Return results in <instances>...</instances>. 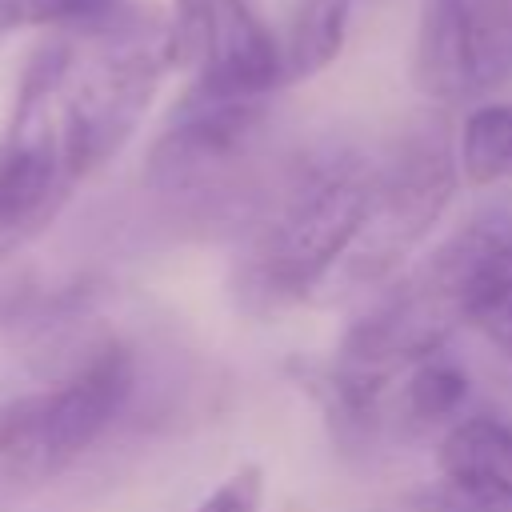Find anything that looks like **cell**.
Listing matches in <instances>:
<instances>
[{"instance_id":"obj_1","label":"cell","mask_w":512,"mask_h":512,"mask_svg":"<svg viewBox=\"0 0 512 512\" xmlns=\"http://www.w3.org/2000/svg\"><path fill=\"white\" fill-rule=\"evenodd\" d=\"M372 180L376 168L356 156H324L300 168L252 240V292L276 304L320 288L364 228Z\"/></svg>"},{"instance_id":"obj_2","label":"cell","mask_w":512,"mask_h":512,"mask_svg":"<svg viewBox=\"0 0 512 512\" xmlns=\"http://www.w3.org/2000/svg\"><path fill=\"white\" fill-rule=\"evenodd\" d=\"M460 184V160L440 124H420L400 136L392 156L376 168L372 200L356 244L336 276L372 288L400 272V264L428 240Z\"/></svg>"},{"instance_id":"obj_3","label":"cell","mask_w":512,"mask_h":512,"mask_svg":"<svg viewBox=\"0 0 512 512\" xmlns=\"http://www.w3.org/2000/svg\"><path fill=\"white\" fill-rule=\"evenodd\" d=\"M68 72V40L36 44L20 72L12 120L0 140V232L36 228L72 184L60 136V92Z\"/></svg>"},{"instance_id":"obj_4","label":"cell","mask_w":512,"mask_h":512,"mask_svg":"<svg viewBox=\"0 0 512 512\" xmlns=\"http://www.w3.org/2000/svg\"><path fill=\"white\" fill-rule=\"evenodd\" d=\"M164 72V28L156 36H120L80 72V80L60 100V136L72 180L96 172L132 140Z\"/></svg>"},{"instance_id":"obj_5","label":"cell","mask_w":512,"mask_h":512,"mask_svg":"<svg viewBox=\"0 0 512 512\" xmlns=\"http://www.w3.org/2000/svg\"><path fill=\"white\" fill-rule=\"evenodd\" d=\"M168 68H188V92L216 100H264L284 84V52L252 0H172L164 28Z\"/></svg>"},{"instance_id":"obj_6","label":"cell","mask_w":512,"mask_h":512,"mask_svg":"<svg viewBox=\"0 0 512 512\" xmlns=\"http://www.w3.org/2000/svg\"><path fill=\"white\" fill-rule=\"evenodd\" d=\"M412 80L440 104L512 80V0H420Z\"/></svg>"},{"instance_id":"obj_7","label":"cell","mask_w":512,"mask_h":512,"mask_svg":"<svg viewBox=\"0 0 512 512\" xmlns=\"http://www.w3.org/2000/svg\"><path fill=\"white\" fill-rule=\"evenodd\" d=\"M132 384H136L132 352L112 336L92 344L88 356L56 388H44L40 432L28 476H52L64 464H72L80 452H88L124 412Z\"/></svg>"},{"instance_id":"obj_8","label":"cell","mask_w":512,"mask_h":512,"mask_svg":"<svg viewBox=\"0 0 512 512\" xmlns=\"http://www.w3.org/2000/svg\"><path fill=\"white\" fill-rule=\"evenodd\" d=\"M456 324H488L512 304V200L476 212L408 276Z\"/></svg>"},{"instance_id":"obj_9","label":"cell","mask_w":512,"mask_h":512,"mask_svg":"<svg viewBox=\"0 0 512 512\" xmlns=\"http://www.w3.org/2000/svg\"><path fill=\"white\" fill-rule=\"evenodd\" d=\"M264 124V100H216L188 92L152 144L148 180L164 192H192L228 172L256 140Z\"/></svg>"},{"instance_id":"obj_10","label":"cell","mask_w":512,"mask_h":512,"mask_svg":"<svg viewBox=\"0 0 512 512\" xmlns=\"http://www.w3.org/2000/svg\"><path fill=\"white\" fill-rule=\"evenodd\" d=\"M452 496L476 512H512V424L468 416L448 428L436 452Z\"/></svg>"},{"instance_id":"obj_11","label":"cell","mask_w":512,"mask_h":512,"mask_svg":"<svg viewBox=\"0 0 512 512\" xmlns=\"http://www.w3.org/2000/svg\"><path fill=\"white\" fill-rule=\"evenodd\" d=\"M344 32H348V0H300L288 20V36L280 44L284 80H308L324 72L340 56Z\"/></svg>"},{"instance_id":"obj_12","label":"cell","mask_w":512,"mask_h":512,"mask_svg":"<svg viewBox=\"0 0 512 512\" xmlns=\"http://www.w3.org/2000/svg\"><path fill=\"white\" fill-rule=\"evenodd\" d=\"M460 176L472 188H488L512 176V104H480L460 132Z\"/></svg>"},{"instance_id":"obj_13","label":"cell","mask_w":512,"mask_h":512,"mask_svg":"<svg viewBox=\"0 0 512 512\" xmlns=\"http://www.w3.org/2000/svg\"><path fill=\"white\" fill-rule=\"evenodd\" d=\"M464 400H468V372L444 352H432L404 372L400 408L404 420L412 424H440L456 416Z\"/></svg>"},{"instance_id":"obj_14","label":"cell","mask_w":512,"mask_h":512,"mask_svg":"<svg viewBox=\"0 0 512 512\" xmlns=\"http://www.w3.org/2000/svg\"><path fill=\"white\" fill-rule=\"evenodd\" d=\"M84 20L80 0H0V28H40V24H68Z\"/></svg>"},{"instance_id":"obj_15","label":"cell","mask_w":512,"mask_h":512,"mask_svg":"<svg viewBox=\"0 0 512 512\" xmlns=\"http://www.w3.org/2000/svg\"><path fill=\"white\" fill-rule=\"evenodd\" d=\"M260 504H264V476L256 464H244L196 512H260Z\"/></svg>"},{"instance_id":"obj_16","label":"cell","mask_w":512,"mask_h":512,"mask_svg":"<svg viewBox=\"0 0 512 512\" xmlns=\"http://www.w3.org/2000/svg\"><path fill=\"white\" fill-rule=\"evenodd\" d=\"M492 340H496V344H500V348L512 356V336H492Z\"/></svg>"},{"instance_id":"obj_17","label":"cell","mask_w":512,"mask_h":512,"mask_svg":"<svg viewBox=\"0 0 512 512\" xmlns=\"http://www.w3.org/2000/svg\"><path fill=\"white\" fill-rule=\"evenodd\" d=\"M0 32H4V28H0Z\"/></svg>"}]
</instances>
